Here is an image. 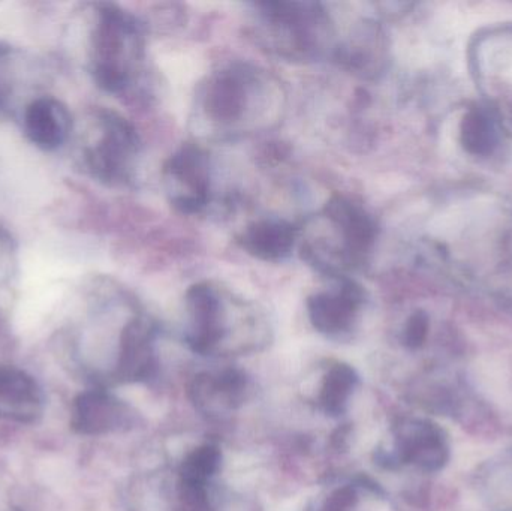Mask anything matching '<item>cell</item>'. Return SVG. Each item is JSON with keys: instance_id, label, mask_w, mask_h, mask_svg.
Masks as SVG:
<instances>
[{"instance_id": "obj_1", "label": "cell", "mask_w": 512, "mask_h": 511, "mask_svg": "<svg viewBox=\"0 0 512 511\" xmlns=\"http://www.w3.org/2000/svg\"><path fill=\"white\" fill-rule=\"evenodd\" d=\"M143 39L137 20L119 6L102 3L93 35V75L108 92L128 87L135 63L140 62Z\"/></svg>"}, {"instance_id": "obj_2", "label": "cell", "mask_w": 512, "mask_h": 511, "mask_svg": "<svg viewBox=\"0 0 512 511\" xmlns=\"http://www.w3.org/2000/svg\"><path fill=\"white\" fill-rule=\"evenodd\" d=\"M262 21L276 38V47L289 56L313 53L321 41L327 17L318 3L264 2L258 3Z\"/></svg>"}, {"instance_id": "obj_3", "label": "cell", "mask_w": 512, "mask_h": 511, "mask_svg": "<svg viewBox=\"0 0 512 511\" xmlns=\"http://www.w3.org/2000/svg\"><path fill=\"white\" fill-rule=\"evenodd\" d=\"M451 458L448 435L427 419H402L394 426V453L382 462L387 467L412 465L423 473H439Z\"/></svg>"}, {"instance_id": "obj_4", "label": "cell", "mask_w": 512, "mask_h": 511, "mask_svg": "<svg viewBox=\"0 0 512 511\" xmlns=\"http://www.w3.org/2000/svg\"><path fill=\"white\" fill-rule=\"evenodd\" d=\"M99 128L98 140L86 149L87 165L104 182H122L128 179L132 162L140 150L137 129L113 111L99 114Z\"/></svg>"}, {"instance_id": "obj_5", "label": "cell", "mask_w": 512, "mask_h": 511, "mask_svg": "<svg viewBox=\"0 0 512 511\" xmlns=\"http://www.w3.org/2000/svg\"><path fill=\"white\" fill-rule=\"evenodd\" d=\"M171 203L179 212L200 213L210 201L209 161L194 144L180 147L164 167Z\"/></svg>"}, {"instance_id": "obj_6", "label": "cell", "mask_w": 512, "mask_h": 511, "mask_svg": "<svg viewBox=\"0 0 512 511\" xmlns=\"http://www.w3.org/2000/svg\"><path fill=\"white\" fill-rule=\"evenodd\" d=\"M254 74L243 68L222 69L204 87L203 107L213 122L233 125L243 119L251 102Z\"/></svg>"}, {"instance_id": "obj_7", "label": "cell", "mask_w": 512, "mask_h": 511, "mask_svg": "<svg viewBox=\"0 0 512 511\" xmlns=\"http://www.w3.org/2000/svg\"><path fill=\"white\" fill-rule=\"evenodd\" d=\"M364 303V290L349 279L337 278L334 290L316 293L307 299L310 323L324 335H340L351 329Z\"/></svg>"}, {"instance_id": "obj_8", "label": "cell", "mask_w": 512, "mask_h": 511, "mask_svg": "<svg viewBox=\"0 0 512 511\" xmlns=\"http://www.w3.org/2000/svg\"><path fill=\"white\" fill-rule=\"evenodd\" d=\"M186 308L191 318L188 344L195 353H212L224 338V306L218 290L200 282L186 293Z\"/></svg>"}, {"instance_id": "obj_9", "label": "cell", "mask_w": 512, "mask_h": 511, "mask_svg": "<svg viewBox=\"0 0 512 511\" xmlns=\"http://www.w3.org/2000/svg\"><path fill=\"white\" fill-rule=\"evenodd\" d=\"M44 405V392L32 375L0 366V420L30 425L42 416Z\"/></svg>"}, {"instance_id": "obj_10", "label": "cell", "mask_w": 512, "mask_h": 511, "mask_svg": "<svg viewBox=\"0 0 512 511\" xmlns=\"http://www.w3.org/2000/svg\"><path fill=\"white\" fill-rule=\"evenodd\" d=\"M128 422V408L105 390L81 393L72 404L71 428L80 435L110 434L125 428Z\"/></svg>"}, {"instance_id": "obj_11", "label": "cell", "mask_w": 512, "mask_h": 511, "mask_svg": "<svg viewBox=\"0 0 512 511\" xmlns=\"http://www.w3.org/2000/svg\"><path fill=\"white\" fill-rule=\"evenodd\" d=\"M324 218L339 231L352 257L360 264L376 239L372 216L351 198L333 195L324 207Z\"/></svg>"}, {"instance_id": "obj_12", "label": "cell", "mask_w": 512, "mask_h": 511, "mask_svg": "<svg viewBox=\"0 0 512 511\" xmlns=\"http://www.w3.org/2000/svg\"><path fill=\"white\" fill-rule=\"evenodd\" d=\"M27 138L42 150L62 146L72 129L68 108L57 99L44 96L27 105L23 119Z\"/></svg>"}, {"instance_id": "obj_13", "label": "cell", "mask_w": 512, "mask_h": 511, "mask_svg": "<svg viewBox=\"0 0 512 511\" xmlns=\"http://www.w3.org/2000/svg\"><path fill=\"white\" fill-rule=\"evenodd\" d=\"M153 330L147 321L135 318L122 333L117 378L128 383L146 381L156 371Z\"/></svg>"}, {"instance_id": "obj_14", "label": "cell", "mask_w": 512, "mask_h": 511, "mask_svg": "<svg viewBox=\"0 0 512 511\" xmlns=\"http://www.w3.org/2000/svg\"><path fill=\"white\" fill-rule=\"evenodd\" d=\"M297 239V228L285 221L255 222L240 237V245L259 260L280 261L292 252Z\"/></svg>"}, {"instance_id": "obj_15", "label": "cell", "mask_w": 512, "mask_h": 511, "mask_svg": "<svg viewBox=\"0 0 512 511\" xmlns=\"http://www.w3.org/2000/svg\"><path fill=\"white\" fill-rule=\"evenodd\" d=\"M248 380L237 369H227L219 375L203 374L195 377L191 386L192 401L198 408L212 410L213 405L237 408L245 402Z\"/></svg>"}, {"instance_id": "obj_16", "label": "cell", "mask_w": 512, "mask_h": 511, "mask_svg": "<svg viewBox=\"0 0 512 511\" xmlns=\"http://www.w3.org/2000/svg\"><path fill=\"white\" fill-rule=\"evenodd\" d=\"M460 143L466 152L475 156H486L498 144L495 123L481 108H472L460 123Z\"/></svg>"}, {"instance_id": "obj_17", "label": "cell", "mask_w": 512, "mask_h": 511, "mask_svg": "<svg viewBox=\"0 0 512 511\" xmlns=\"http://www.w3.org/2000/svg\"><path fill=\"white\" fill-rule=\"evenodd\" d=\"M357 383V374L351 366L343 363L334 365L325 375L324 384L319 393V404L324 408L325 413L330 416L342 414Z\"/></svg>"}, {"instance_id": "obj_18", "label": "cell", "mask_w": 512, "mask_h": 511, "mask_svg": "<svg viewBox=\"0 0 512 511\" xmlns=\"http://www.w3.org/2000/svg\"><path fill=\"white\" fill-rule=\"evenodd\" d=\"M221 450L212 444L198 447L194 452L189 453L180 468L182 482L195 483V485H207L210 479L218 473L221 468Z\"/></svg>"}, {"instance_id": "obj_19", "label": "cell", "mask_w": 512, "mask_h": 511, "mask_svg": "<svg viewBox=\"0 0 512 511\" xmlns=\"http://www.w3.org/2000/svg\"><path fill=\"white\" fill-rule=\"evenodd\" d=\"M429 329V315L423 311L414 312V314L409 317L405 329H403V345L409 348V350H418V348L423 347L427 335H429Z\"/></svg>"}, {"instance_id": "obj_20", "label": "cell", "mask_w": 512, "mask_h": 511, "mask_svg": "<svg viewBox=\"0 0 512 511\" xmlns=\"http://www.w3.org/2000/svg\"><path fill=\"white\" fill-rule=\"evenodd\" d=\"M207 485L180 482V507L177 511H215L210 506Z\"/></svg>"}, {"instance_id": "obj_21", "label": "cell", "mask_w": 512, "mask_h": 511, "mask_svg": "<svg viewBox=\"0 0 512 511\" xmlns=\"http://www.w3.org/2000/svg\"><path fill=\"white\" fill-rule=\"evenodd\" d=\"M358 497L357 491L352 486H345V488L337 489L325 501L324 511H349L354 509L357 504Z\"/></svg>"}, {"instance_id": "obj_22", "label": "cell", "mask_w": 512, "mask_h": 511, "mask_svg": "<svg viewBox=\"0 0 512 511\" xmlns=\"http://www.w3.org/2000/svg\"><path fill=\"white\" fill-rule=\"evenodd\" d=\"M8 53V48L0 47V107H2L3 102H5L6 93H8V86H6L5 77H3V75H5V72H2V69L5 68V65H3V63H5V57L6 54Z\"/></svg>"}]
</instances>
